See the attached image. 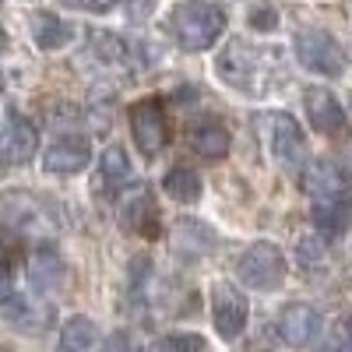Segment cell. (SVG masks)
<instances>
[{
    "label": "cell",
    "instance_id": "1",
    "mask_svg": "<svg viewBox=\"0 0 352 352\" xmlns=\"http://www.w3.org/2000/svg\"><path fill=\"white\" fill-rule=\"evenodd\" d=\"M169 32L190 53L212 50L215 39L226 32V14L215 4H204V0H184L169 11Z\"/></svg>",
    "mask_w": 352,
    "mask_h": 352
},
{
    "label": "cell",
    "instance_id": "2",
    "mask_svg": "<svg viewBox=\"0 0 352 352\" xmlns=\"http://www.w3.org/2000/svg\"><path fill=\"white\" fill-rule=\"evenodd\" d=\"M264 64H268V53L261 46H250L243 39H232L222 53H219V74L232 85V88H247V92H261L264 78Z\"/></svg>",
    "mask_w": 352,
    "mask_h": 352
},
{
    "label": "cell",
    "instance_id": "3",
    "mask_svg": "<svg viewBox=\"0 0 352 352\" xmlns=\"http://www.w3.org/2000/svg\"><path fill=\"white\" fill-rule=\"evenodd\" d=\"M236 275L243 278V285H250L257 292H272L285 278V257L275 243H254L236 261Z\"/></svg>",
    "mask_w": 352,
    "mask_h": 352
},
{
    "label": "cell",
    "instance_id": "4",
    "mask_svg": "<svg viewBox=\"0 0 352 352\" xmlns=\"http://www.w3.org/2000/svg\"><path fill=\"white\" fill-rule=\"evenodd\" d=\"M257 131H261V141H264V148H268V155L278 166H296L303 138H300V124L292 120L289 113H261Z\"/></svg>",
    "mask_w": 352,
    "mask_h": 352
},
{
    "label": "cell",
    "instance_id": "5",
    "mask_svg": "<svg viewBox=\"0 0 352 352\" xmlns=\"http://www.w3.org/2000/svg\"><path fill=\"white\" fill-rule=\"evenodd\" d=\"M296 56H300L303 67H310L317 74H328V78L345 71V50L331 32H324V28H307V32H300L296 36Z\"/></svg>",
    "mask_w": 352,
    "mask_h": 352
},
{
    "label": "cell",
    "instance_id": "6",
    "mask_svg": "<svg viewBox=\"0 0 352 352\" xmlns=\"http://www.w3.org/2000/svg\"><path fill=\"white\" fill-rule=\"evenodd\" d=\"M131 134L144 159H155L166 148L169 127H166V113L159 99H141L131 106Z\"/></svg>",
    "mask_w": 352,
    "mask_h": 352
},
{
    "label": "cell",
    "instance_id": "7",
    "mask_svg": "<svg viewBox=\"0 0 352 352\" xmlns=\"http://www.w3.org/2000/svg\"><path fill=\"white\" fill-rule=\"evenodd\" d=\"M212 324L226 342L243 335V328H247V300L236 292V285L219 282L212 289Z\"/></svg>",
    "mask_w": 352,
    "mask_h": 352
},
{
    "label": "cell",
    "instance_id": "8",
    "mask_svg": "<svg viewBox=\"0 0 352 352\" xmlns=\"http://www.w3.org/2000/svg\"><path fill=\"white\" fill-rule=\"evenodd\" d=\"M0 226H8L14 232H32V229H46V212L43 201L25 194V190H8L0 194Z\"/></svg>",
    "mask_w": 352,
    "mask_h": 352
},
{
    "label": "cell",
    "instance_id": "9",
    "mask_svg": "<svg viewBox=\"0 0 352 352\" xmlns=\"http://www.w3.org/2000/svg\"><path fill=\"white\" fill-rule=\"evenodd\" d=\"M120 226L127 232H138V236H155L159 232V204H155V194L152 187H134L124 204H120Z\"/></svg>",
    "mask_w": 352,
    "mask_h": 352
},
{
    "label": "cell",
    "instance_id": "10",
    "mask_svg": "<svg viewBox=\"0 0 352 352\" xmlns=\"http://www.w3.org/2000/svg\"><path fill=\"white\" fill-rule=\"evenodd\" d=\"M88 162H92V144H88L85 134H64V138H56L46 155H43V166L50 173H81Z\"/></svg>",
    "mask_w": 352,
    "mask_h": 352
},
{
    "label": "cell",
    "instance_id": "11",
    "mask_svg": "<svg viewBox=\"0 0 352 352\" xmlns=\"http://www.w3.org/2000/svg\"><path fill=\"white\" fill-rule=\"evenodd\" d=\"M278 335L285 345H296V349L310 345L320 335V314L310 303H289L278 314Z\"/></svg>",
    "mask_w": 352,
    "mask_h": 352
},
{
    "label": "cell",
    "instance_id": "12",
    "mask_svg": "<svg viewBox=\"0 0 352 352\" xmlns=\"http://www.w3.org/2000/svg\"><path fill=\"white\" fill-rule=\"evenodd\" d=\"M303 190L314 197V201H331V197H345L349 190V180H345V173L328 162V159H314L307 169H303Z\"/></svg>",
    "mask_w": 352,
    "mask_h": 352
},
{
    "label": "cell",
    "instance_id": "13",
    "mask_svg": "<svg viewBox=\"0 0 352 352\" xmlns=\"http://www.w3.org/2000/svg\"><path fill=\"white\" fill-rule=\"evenodd\" d=\"M36 148H39L36 127L28 124L21 113H8V124H4V159L11 166H25L28 159L36 155Z\"/></svg>",
    "mask_w": 352,
    "mask_h": 352
},
{
    "label": "cell",
    "instance_id": "14",
    "mask_svg": "<svg viewBox=\"0 0 352 352\" xmlns=\"http://www.w3.org/2000/svg\"><path fill=\"white\" fill-rule=\"evenodd\" d=\"M307 116H310L314 131H320V134L345 131V109L328 88H307Z\"/></svg>",
    "mask_w": 352,
    "mask_h": 352
},
{
    "label": "cell",
    "instance_id": "15",
    "mask_svg": "<svg viewBox=\"0 0 352 352\" xmlns=\"http://www.w3.org/2000/svg\"><path fill=\"white\" fill-rule=\"evenodd\" d=\"M28 282H32L36 292H53L64 285V261L53 247H43L32 254V261H28Z\"/></svg>",
    "mask_w": 352,
    "mask_h": 352
},
{
    "label": "cell",
    "instance_id": "16",
    "mask_svg": "<svg viewBox=\"0 0 352 352\" xmlns=\"http://www.w3.org/2000/svg\"><path fill=\"white\" fill-rule=\"evenodd\" d=\"M190 148L201 155V159H222L229 152V131L219 124V120H201L194 131H190Z\"/></svg>",
    "mask_w": 352,
    "mask_h": 352
},
{
    "label": "cell",
    "instance_id": "17",
    "mask_svg": "<svg viewBox=\"0 0 352 352\" xmlns=\"http://www.w3.org/2000/svg\"><path fill=\"white\" fill-rule=\"evenodd\" d=\"M314 222L320 232L338 236L352 222V201L349 197H331V201H314Z\"/></svg>",
    "mask_w": 352,
    "mask_h": 352
},
{
    "label": "cell",
    "instance_id": "18",
    "mask_svg": "<svg viewBox=\"0 0 352 352\" xmlns=\"http://www.w3.org/2000/svg\"><path fill=\"white\" fill-rule=\"evenodd\" d=\"M32 39L39 50H60L71 39V25L50 11H39V14H32Z\"/></svg>",
    "mask_w": 352,
    "mask_h": 352
},
{
    "label": "cell",
    "instance_id": "19",
    "mask_svg": "<svg viewBox=\"0 0 352 352\" xmlns=\"http://www.w3.org/2000/svg\"><path fill=\"white\" fill-rule=\"evenodd\" d=\"M99 342V331L88 317H71L60 331V352H92Z\"/></svg>",
    "mask_w": 352,
    "mask_h": 352
},
{
    "label": "cell",
    "instance_id": "20",
    "mask_svg": "<svg viewBox=\"0 0 352 352\" xmlns=\"http://www.w3.org/2000/svg\"><path fill=\"white\" fill-rule=\"evenodd\" d=\"M162 187L169 190V197H173V201H184V204H194V201L201 197V176H197V169H187V166H176V169H169V173H166V180H162Z\"/></svg>",
    "mask_w": 352,
    "mask_h": 352
},
{
    "label": "cell",
    "instance_id": "21",
    "mask_svg": "<svg viewBox=\"0 0 352 352\" xmlns=\"http://www.w3.org/2000/svg\"><path fill=\"white\" fill-rule=\"evenodd\" d=\"M88 46L99 56L102 64H127V43L113 32H92L88 36Z\"/></svg>",
    "mask_w": 352,
    "mask_h": 352
},
{
    "label": "cell",
    "instance_id": "22",
    "mask_svg": "<svg viewBox=\"0 0 352 352\" xmlns=\"http://www.w3.org/2000/svg\"><path fill=\"white\" fill-rule=\"evenodd\" d=\"M131 176V162L124 155V148H106L102 152V180L106 184H124Z\"/></svg>",
    "mask_w": 352,
    "mask_h": 352
},
{
    "label": "cell",
    "instance_id": "23",
    "mask_svg": "<svg viewBox=\"0 0 352 352\" xmlns=\"http://www.w3.org/2000/svg\"><path fill=\"white\" fill-rule=\"evenodd\" d=\"M152 352H204L201 335H166L152 345Z\"/></svg>",
    "mask_w": 352,
    "mask_h": 352
},
{
    "label": "cell",
    "instance_id": "24",
    "mask_svg": "<svg viewBox=\"0 0 352 352\" xmlns=\"http://www.w3.org/2000/svg\"><path fill=\"white\" fill-rule=\"evenodd\" d=\"M106 352H141V345L127 335V331H113L106 338Z\"/></svg>",
    "mask_w": 352,
    "mask_h": 352
},
{
    "label": "cell",
    "instance_id": "25",
    "mask_svg": "<svg viewBox=\"0 0 352 352\" xmlns=\"http://www.w3.org/2000/svg\"><path fill=\"white\" fill-rule=\"evenodd\" d=\"M296 254H300L303 261L317 264L320 257H324V243H320L317 236H303V240H300V247H296Z\"/></svg>",
    "mask_w": 352,
    "mask_h": 352
},
{
    "label": "cell",
    "instance_id": "26",
    "mask_svg": "<svg viewBox=\"0 0 352 352\" xmlns=\"http://www.w3.org/2000/svg\"><path fill=\"white\" fill-rule=\"evenodd\" d=\"M250 25L261 28V32H272V28H278V14H275L272 8H257V11L250 14Z\"/></svg>",
    "mask_w": 352,
    "mask_h": 352
},
{
    "label": "cell",
    "instance_id": "27",
    "mask_svg": "<svg viewBox=\"0 0 352 352\" xmlns=\"http://www.w3.org/2000/svg\"><path fill=\"white\" fill-rule=\"evenodd\" d=\"M67 8H78V11H92V14H102V11H113L116 0H64Z\"/></svg>",
    "mask_w": 352,
    "mask_h": 352
},
{
    "label": "cell",
    "instance_id": "28",
    "mask_svg": "<svg viewBox=\"0 0 352 352\" xmlns=\"http://www.w3.org/2000/svg\"><path fill=\"white\" fill-rule=\"evenodd\" d=\"M320 352H352V342H338V338H335V342H328Z\"/></svg>",
    "mask_w": 352,
    "mask_h": 352
},
{
    "label": "cell",
    "instance_id": "29",
    "mask_svg": "<svg viewBox=\"0 0 352 352\" xmlns=\"http://www.w3.org/2000/svg\"><path fill=\"white\" fill-rule=\"evenodd\" d=\"M8 261H11V254H8V243H4V240H0V272H4V268H8Z\"/></svg>",
    "mask_w": 352,
    "mask_h": 352
},
{
    "label": "cell",
    "instance_id": "30",
    "mask_svg": "<svg viewBox=\"0 0 352 352\" xmlns=\"http://www.w3.org/2000/svg\"><path fill=\"white\" fill-rule=\"evenodd\" d=\"M345 331H349V342H352V314H349V320H345Z\"/></svg>",
    "mask_w": 352,
    "mask_h": 352
},
{
    "label": "cell",
    "instance_id": "31",
    "mask_svg": "<svg viewBox=\"0 0 352 352\" xmlns=\"http://www.w3.org/2000/svg\"><path fill=\"white\" fill-rule=\"evenodd\" d=\"M4 50H8V36H4V32H0V53H4Z\"/></svg>",
    "mask_w": 352,
    "mask_h": 352
},
{
    "label": "cell",
    "instance_id": "32",
    "mask_svg": "<svg viewBox=\"0 0 352 352\" xmlns=\"http://www.w3.org/2000/svg\"><path fill=\"white\" fill-rule=\"evenodd\" d=\"M0 88H4V74H0Z\"/></svg>",
    "mask_w": 352,
    "mask_h": 352
}]
</instances>
